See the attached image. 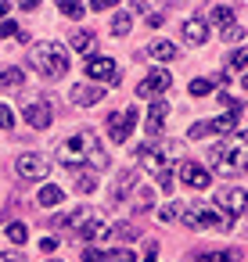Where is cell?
Returning <instances> with one entry per match:
<instances>
[{
	"label": "cell",
	"mask_w": 248,
	"mask_h": 262,
	"mask_svg": "<svg viewBox=\"0 0 248 262\" xmlns=\"http://www.w3.org/2000/svg\"><path fill=\"white\" fill-rule=\"evenodd\" d=\"M241 65H248V51H234V54L226 58V69H230V72L241 69Z\"/></svg>",
	"instance_id": "obj_33"
},
{
	"label": "cell",
	"mask_w": 248,
	"mask_h": 262,
	"mask_svg": "<svg viewBox=\"0 0 248 262\" xmlns=\"http://www.w3.org/2000/svg\"><path fill=\"white\" fill-rule=\"evenodd\" d=\"M8 11H11V4H0V18H4Z\"/></svg>",
	"instance_id": "obj_40"
},
{
	"label": "cell",
	"mask_w": 248,
	"mask_h": 262,
	"mask_svg": "<svg viewBox=\"0 0 248 262\" xmlns=\"http://www.w3.org/2000/svg\"><path fill=\"white\" fill-rule=\"evenodd\" d=\"M54 155H58V162H61L65 169H79V165L108 169V165H112L108 151L101 147V140H97L90 129H87V133H76V137H69L65 144H58V147H54Z\"/></svg>",
	"instance_id": "obj_1"
},
{
	"label": "cell",
	"mask_w": 248,
	"mask_h": 262,
	"mask_svg": "<svg viewBox=\"0 0 248 262\" xmlns=\"http://www.w3.org/2000/svg\"><path fill=\"white\" fill-rule=\"evenodd\" d=\"M22 115H26V126H33V129H47L54 122V112H51V101L47 97H33L22 108Z\"/></svg>",
	"instance_id": "obj_7"
},
{
	"label": "cell",
	"mask_w": 248,
	"mask_h": 262,
	"mask_svg": "<svg viewBox=\"0 0 248 262\" xmlns=\"http://www.w3.org/2000/svg\"><path fill=\"white\" fill-rule=\"evenodd\" d=\"M69 97H72L76 108H87V104H97V101L105 97V90H101V86H87V83H79V86H72Z\"/></svg>",
	"instance_id": "obj_16"
},
{
	"label": "cell",
	"mask_w": 248,
	"mask_h": 262,
	"mask_svg": "<svg viewBox=\"0 0 248 262\" xmlns=\"http://www.w3.org/2000/svg\"><path fill=\"white\" fill-rule=\"evenodd\" d=\"M133 194H137V208H144V212H148V208L155 205V190H151V187H137Z\"/></svg>",
	"instance_id": "obj_28"
},
{
	"label": "cell",
	"mask_w": 248,
	"mask_h": 262,
	"mask_svg": "<svg viewBox=\"0 0 248 262\" xmlns=\"http://www.w3.org/2000/svg\"><path fill=\"white\" fill-rule=\"evenodd\" d=\"M133 126H137V108H122V112L108 115V133H112L115 144H126V137L133 133Z\"/></svg>",
	"instance_id": "obj_8"
},
{
	"label": "cell",
	"mask_w": 248,
	"mask_h": 262,
	"mask_svg": "<svg viewBox=\"0 0 248 262\" xmlns=\"http://www.w3.org/2000/svg\"><path fill=\"white\" fill-rule=\"evenodd\" d=\"M209 158H212L216 172H223V176H230V172H248V133H237V137L216 144Z\"/></svg>",
	"instance_id": "obj_2"
},
{
	"label": "cell",
	"mask_w": 248,
	"mask_h": 262,
	"mask_svg": "<svg viewBox=\"0 0 248 262\" xmlns=\"http://www.w3.org/2000/svg\"><path fill=\"white\" fill-rule=\"evenodd\" d=\"M87 79H105V83H119V69L112 58H90L87 61Z\"/></svg>",
	"instance_id": "obj_13"
},
{
	"label": "cell",
	"mask_w": 248,
	"mask_h": 262,
	"mask_svg": "<svg viewBox=\"0 0 248 262\" xmlns=\"http://www.w3.org/2000/svg\"><path fill=\"white\" fill-rule=\"evenodd\" d=\"M15 126V115H11V108L8 104H0V129H11Z\"/></svg>",
	"instance_id": "obj_34"
},
{
	"label": "cell",
	"mask_w": 248,
	"mask_h": 262,
	"mask_svg": "<svg viewBox=\"0 0 248 262\" xmlns=\"http://www.w3.org/2000/svg\"><path fill=\"white\" fill-rule=\"evenodd\" d=\"M36 201H40L44 208H54V205H61V201H65V190H61V187H54V183H47V187L36 194Z\"/></svg>",
	"instance_id": "obj_20"
},
{
	"label": "cell",
	"mask_w": 248,
	"mask_h": 262,
	"mask_svg": "<svg viewBox=\"0 0 248 262\" xmlns=\"http://www.w3.org/2000/svg\"><path fill=\"white\" fill-rule=\"evenodd\" d=\"M47 262H61V258H47Z\"/></svg>",
	"instance_id": "obj_42"
},
{
	"label": "cell",
	"mask_w": 248,
	"mask_h": 262,
	"mask_svg": "<svg viewBox=\"0 0 248 262\" xmlns=\"http://www.w3.org/2000/svg\"><path fill=\"white\" fill-rule=\"evenodd\" d=\"M0 36H18L22 43H29V33H22L18 22H0Z\"/></svg>",
	"instance_id": "obj_29"
},
{
	"label": "cell",
	"mask_w": 248,
	"mask_h": 262,
	"mask_svg": "<svg viewBox=\"0 0 248 262\" xmlns=\"http://www.w3.org/2000/svg\"><path fill=\"white\" fill-rule=\"evenodd\" d=\"M15 169H18L22 180H47V172H51V165H47L44 155H22L15 162Z\"/></svg>",
	"instance_id": "obj_10"
},
{
	"label": "cell",
	"mask_w": 248,
	"mask_h": 262,
	"mask_svg": "<svg viewBox=\"0 0 248 262\" xmlns=\"http://www.w3.org/2000/svg\"><path fill=\"white\" fill-rule=\"evenodd\" d=\"M137 180H140L137 169H122V172L115 176V183H112V201H126V198L137 190Z\"/></svg>",
	"instance_id": "obj_15"
},
{
	"label": "cell",
	"mask_w": 248,
	"mask_h": 262,
	"mask_svg": "<svg viewBox=\"0 0 248 262\" xmlns=\"http://www.w3.org/2000/svg\"><path fill=\"white\" fill-rule=\"evenodd\" d=\"M180 180H183L187 187H194V190H205V187L212 183V172L201 169L198 162H183V165H180Z\"/></svg>",
	"instance_id": "obj_14"
},
{
	"label": "cell",
	"mask_w": 248,
	"mask_h": 262,
	"mask_svg": "<svg viewBox=\"0 0 248 262\" xmlns=\"http://www.w3.org/2000/svg\"><path fill=\"white\" fill-rule=\"evenodd\" d=\"M180 215H183V205H176V201H173V205H162V208H158V219H162V223H176Z\"/></svg>",
	"instance_id": "obj_26"
},
{
	"label": "cell",
	"mask_w": 248,
	"mask_h": 262,
	"mask_svg": "<svg viewBox=\"0 0 248 262\" xmlns=\"http://www.w3.org/2000/svg\"><path fill=\"white\" fill-rule=\"evenodd\" d=\"M54 248H58V244H54L51 237H44V241H40V251H54Z\"/></svg>",
	"instance_id": "obj_39"
},
{
	"label": "cell",
	"mask_w": 248,
	"mask_h": 262,
	"mask_svg": "<svg viewBox=\"0 0 248 262\" xmlns=\"http://www.w3.org/2000/svg\"><path fill=\"white\" fill-rule=\"evenodd\" d=\"M29 65H33L44 79H61V76L69 72V51H65L61 43H33Z\"/></svg>",
	"instance_id": "obj_3"
},
{
	"label": "cell",
	"mask_w": 248,
	"mask_h": 262,
	"mask_svg": "<svg viewBox=\"0 0 248 262\" xmlns=\"http://www.w3.org/2000/svg\"><path fill=\"white\" fill-rule=\"evenodd\" d=\"M137 158L144 162V169H148V172H155V176L162 180V187H166V190H173V172L166 169V165H169V162H166V151H158V147H140V151H137Z\"/></svg>",
	"instance_id": "obj_5"
},
{
	"label": "cell",
	"mask_w": 248,
	"mask_h": 262,
	"mask_svg": "<svg viewBox=\"0 0 248 262\" xmlns=\"http://www.w3.org/2000/svg\"><path fill=\"white\" fill-rule=\"evenodd\" d=\"M241 108H244V104H237V108H226L219 119H209V122H198V126H191V137H194V140H201V137H209V133H230V129L237 126V119H241Z\"/></svg>",
	"instance_id": "obj_4"
},
{
	"label": "cell",
	"mask_w": 248,
	"mask_h": 262,
	"mask_svg": "<svg viewBox=\"0 0 248 262\" xmlns=\"http://www.w3.org/2000/svg\"><path fill=\"white\" fill-rule=\"evenodd\" d=\"M183 226L187 230H226L230 223H223L212 208H201V205H191L187 212H183Z\"/></svg>",
	"instance_id": "obj_6"
},
{
	"label": "cell",
	"mask_w": 248,
	"mask_h": 262,
	"mask_svg": "<svg viewBox=\"0 0 248 262\" xmlns=\"http://www.w3.org/2000/svg\"><path fill=\"white\" fill-rule=\"evenodd\" d=\"M8 241H11V244H26V241H29L26 223H11V226H8Z\"/></svg>",
	"instance_id": "obj_27"
},
{
	"label": "cell",
	"mask_w": 248,
	"mask_h": 262,
	"mask_svg": "<svg viewBox=\"0 0 248 262\" xmlns=\"http://www.w3.org/2000/svg\"><path fill=\"white\" fill-rule=\"evenodd\" d=\"M148 54H151V58H155V61H169V58H173V54H176V47H173V43H169V40H155V43H151V47H148Z\"/></svg>",
	"instance_id": "obj_22"
},
{
	"label": "cell",
	"mask_w": 248,
	"mask_h": 262,
	"mask_svg": "<svg viewBox=\"0 0 248 262\" xmlns=\"http://www.w3.org/2000/svg\"><path fill=\"white\" fill-rule=\"evenodd\" d=\"M112 233L122 237V241H133V237H140V226H130V223H126V226H112Z\"/></svg>",
	"instance_id": "obj_32"
},
{
	"label": "cell",
	"mask_w": 248,
	"mask_h": 262,
	"mask_svg": "<svg viewBox=\"0 0 248 262\" xmlns=\"http://www.w3.org/2000/svg\"><path fill=\"white\" fill-rule=\"evenodd\" d=\"M148 26H151V29H158V26H166V18H162V15H151V18H148Z\"/></svg>",
	"instance_id": "obj_38"
},
{
	"label": "cell",
	"mask_w": 248,
	"mask_h": 262,
	"mask_svg": "<svg viewBox=\"0 0 248 262\" xmlns=\"http://www.w3.org/2000/svg\"><path fill=\"white\" fill-rule=\"evenodd\" d=\"M22 69H4V72H0V86H4V90H18L22 86Z\"/></svg>",
	"instance_id": "obj_23"
},
{
	"label": "cell",
	"mask_w": 248,
	"mask_h": 262,
	"mask_svg": "<svg viewBox=\"0 0 248 262\" xmlns=\"http://www.w3.org/2000/svg\"><path fill=\"white\" fill-rule=\"evenodd\" d=\"M166 115H169V104H166V101H155V104L148 108V137H162Z\"/></svg>",
	"instance_id": "obj_17"
},
{
	"label": "cell",
	"mask_w": 248,
	"mask_h": 262,
	"mask_svg": "<svg viewBox=\"0 0 248 262\" xmlns=\"http://www.w3.org/2000/svg\"><path fill=\"white\" fill-rule=\"evenodd\" d=\"M241 86H244V90H248V76H244V79H241Z\"/></svg>",
	"instance_id": "obj_41"
},
{
	"label": "cell",
	"mask_w": 248,
	"mask_h": 262,
	"mask_svg": "<svg viewBox=\"0 0 248 262\" xmlns=\"http://www.w3.org/2000/svg\"><path fill=\"white\" fill-rule=\"evenodd\" d=\"M183 40L194 43V47H201V43L209 40V22H205V18H191V22H183Z\"/></svg>",
	"instance_id": "obj_18"
},
{
	"label": "cell",
	"mask_w": 248,
	"mask_h": 262,
	"mask_svg": "<svg viewBox=\"0 0 248 262\" xmlns=\"http://www.w3.org/2000/svg\"><path fill=\"white\" fill-rule=\"evenodd\" d=\"M219 83H226L223 76H209V79H194L191 83V97H205V94H212Z\"/></svg>",
	"instance_id": "obj_21"
},
{
	"label": "cell",
	"mask_w": 248,
	"mask_h": 262,
	"mask_svg": "<svg viewBox=\"0 0 248 262\" xmlns=\"http://www.w3.org/2000/svg\"><path fill=\"white\" fill-rule=\"evenodd\" d=\"M0 262H29L22 251H8V255H0Z\"/></svg>",
	"instance_id": "obj_36"
},
{
	"label": "cell",
	"mask_w": 248,
	"mask_h": 262,
	"mask_svg": "<svg viewBox=\"0 0 248 262\" xmlns=\"http://www.w3.org/2000/svg\"><path fill=\"white\" fill-rule=\"evenodd\" d=\"M173 86V76L166 72V69H151L148 76H144V83L137 86V94L140 97H155V94H166Z\"/></svg>",
	"instance_id": "obj_11"
},
{
	"label": "cell",
	"mask_w": 248,
	"mask_h": 262,
	"mask_svg": "<svg viewBox=\"0 0 248 262\" xmlns=\"http://www.w3.org/2000/svg\"><path fill=\"white\" fill-rule=\"evenodd\" d=\"M209 18H212V22H216V26H223V29H230V22H234V11H230V8H226V4H216V8H212V15H209Z\"/></svg>",
	"instance_id": "obj_24"
},
{
	"label": "cell",
	"mask_w": 248,
	"mask_h": 262,
	"mask_svg": "<svg viewBox=\"0 0 248 262\" xmlns=\"http://www.w3.org/2000/svg\"><path fill=\"white\" fill-rule=\"evenodd\" d=\"M72 47L90 61V58H94V51H97V36H94L90 29H76V33H72Z\"/></svg>",
	"instance_id": "obj_19"
},
{
	"label": "cell",
	"mask_w": 248,
	"mask_h": 262,
	"mask_svg": "<svg viewBox=\"0 0 248 262\" xmlns=\"http://www.w3.org/2000/svg\"><path fill=\"white\" fill-rule=\"evenodd\" d=\"M216 205H219L223 212H230V219H237V215L248 208V194H244L241 187H223V190L216 194Z\"/></svg>",
	"instance_id": "obj_9"
},
{
	"label": "cell",
	"mask_w": 248,
	"mask_h": 262,
	"mask_svg": "<svg viewBox=\"0 0 248 262\" xmlns=\"http://www.w3.org/2000/svg\"><path fill=\"white\" fill-rule=\"evenodd\" d=\"M130 26H133L130 11H119V15H115V22H112V33H115V36H126V33H130Z\"/></svg>",
	"instance_id": "obj_25"
},
{
	"label": "cell",
	"mask_w": 248,
	"mask_h": 262,
	"mask_svg": "<svg viewBox=\"0 0 248 262\" xmlns=\"http://www.w3.org/2000/svg\"><path fill=\"white\" fill-rule=\"evenodd\" d=\"M58 11H61L65 18H83V15H87L83 4H58Z\"/></svg>",
	"instance_id": "obj_31"
},
{
	"label": "cell",
	"mask_w": 248,
	"mask_h": 262,
	"mask_svg": "<svg viewBox=\"0 0 248 262\" xmlns=\"http://www.w3.org/2000/svg\"><path fill=\"white\" fill-rule=\"evenodd\" d=\"M241 36H244V29H241V26H230V29H223V40H226V43H237Z\"/></svg>",
	"instance_id": "obj_35"
},
{
	"label": "cell",
	"mask_w": 248,
	"mask_h": 262,
	"mask_svg": "<svg viewBox=\"0 0 248 262\" xmlns=\"http://www.w3.org/2000/svg\"><path fill=\"white\" fill-rule=\"evenodd\" d=\"M76 187H79V194H90V190L97 187V176H94V172H79V180H76Z\"/></svg>",
	"instance_id": "obj_30"
},
{
	"label": "cell",
	"mask_w": 248,
	"mask_h": 262,
	"mask_svg": "<svg viewBox=\"0 0 248 262\" xmlns=\"http://www.w3.org/2000/svg\"><path fill=\"white\" fill-rule=\"evenodd\" d=\"M158 258V244H148V251H144V262H155Z\"/></svg>",
	"instance_id": "obj_37"
},
{
	"label": "cell",
	"mask_w": 248,
	"mask_h": 262,
	"mask_svg": "<svg viewBox=\"0 0 248 262\" xmlns=\"http://www.w3.org/2000/svg\"><path fill=\"white\" fill-rule=\"evenodd\" d=\"M83 262H137L130 248H87Z\"/></svg>",
	"instance_id": "obj_12"
}]
</instances>
